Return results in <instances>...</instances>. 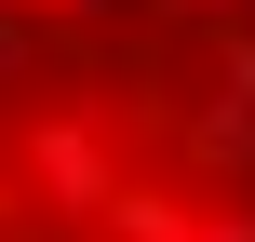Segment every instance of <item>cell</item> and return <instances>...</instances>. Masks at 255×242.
<instances>
[{
  "label": "cell",
  "instance_id": "6da1fadb",
  "mask_svg": "<svg viewBox=\"0 0 255 242\" xmlns=\"http://www.w3.org/2000/svg\"><path fill=\"white\" fill-rule=\"evenodd\" d=\"M94 94H108V81H67V67H54V81L0 121V175H13V202H40V229H94V216H108V189L134 175V162L108 148Z\"/></svg>",
  "mask_w": 255,
  "mask_h": 242
},
{
  "label": "cell",
  "instance_id": "7a4b0ae2",
  "mask_svg": "<svg viewBox=\"0 0 255 242\" xmlns=\"http://www.w3.org/2000/svg\"><path fill=\"white\" fill-rule=\"evenodd\" d=\"M175 162H188L175 189L242 202V189H255V108H242V94H188V108H175Z\"/></svg>",
  "mask_w": 255,
  "mask_h": 242
},
{
  "label": "cell",
  "instance_id": "3957f363",
  "mask_svg": "<svg viewBox=\"0 0 255 242\" xmlns=\"http://www.w3.org/2000/svg\"><path fill=\"white\" fill-rule=\"evenodd\" d=\"M94 229H108V242H188V229H202V189H175V175H121Z\"/></svg>",
  "mask_w": 255,
  "mask_h": 242
},
{
  "label": "cell",
  "instance_id": "277c9868",
  "mask_svg": "<svg viewBox=\"0 0 255 242\" xmlns=\"http://www.w3.org/2000/svg\"><path fill=\"white\" fill-rule=\"evenodd\" d=\"M134 13H148L161 40H215V27H242L255 0H134Z\"/></svg>",
  "mask_w": 255,
  "mask_h": 242
},
{
  "label": "cell",
  "instance_id": "5b68a950",
  "mask_svg": "<svg viewBox=\"0 0 255 242\" xmlns=\"http://www.w3.org/2000/svg\"><path fill=\"white\" fill-rule=\"evenodd\" d=\"M202 94H242L255 108V27H215V81H202Z\"/></svg>",
  "mask_w": 255,
  "mask_h": 242
},
{
  "label": "cell",
  "instance_id": "8992f818",
  "mask_svg": "<svg viewBox=\"0 0 255 242\" xmlns=\"http://www.w3.org/2000/svg\"><path fill=\"white\" fill-rule=\"evenodd\" d=\"M188 242H255V189H242V202H202V229H188Z\"/></svg>",
  "mask_w": 255,
  "mask_h": 242
},
{
  "label": "cell",
  "instance_id": "52a82bcc",
  "mask_svg": "<svg viewBox=\"0 0 255 242\" xmlns=\"http://www.w3.org/2000/svg\"><path fill=\"white\" fill-rule=\"evenodd\" d=\"M0 229H13V175H0Z\"/></svg>",
  "mask_w": 255,
  "mask_h": 242
}]
</instances>
